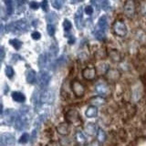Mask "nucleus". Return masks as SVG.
<instances>
[{"label": "nucleus", "instance_id": "1", "mask_svg": "<svg viewBox=\"0 0 146 146\" xmlns=\"http://www.w3.org/2000/svg\"><path fill=\"white\" fill-rule=\"evenodd\" d=\"M108 29V17L106 16H102L98 21L97 27L95 29V36L99 40H102L105 38V33Z\"/></svg>", "mask_w": 146, "mask_h": 146}, {"label": "nucleus", "instance_id": "2", "mask_svg": "<svg viewBox=\"0 0 146 146\" xmlns=\"http://www.w3.org/2000/svg\"><path fill=\"white\" fill-rule=\"evenodd\" d=\"M27 112H29L27 110H25V111H21L20 114L17 117V119H16V124H15L17 130H19V131L25 130L26 128H27V126H29L31 117H30V115Z\"/></svg>", "mask_w": 146, "mask_h": 146}, {"label": "nucleus", "instance_id": "3", "mask_svg": "<svg viewBox=\"0 0 146 146\" xmlns=\"http://www.w3.org/2000/svg\"><path fill=\"white\" fill-rule=\"evenodd\" d=\"M7 29L14 33H24V32L29 30V24L26 20H18L13 22L7 26Z\"/></svg>", "mask_w": 146, "mask_h": 146}, {"label": "nucleus", "instance_id": "4", "mask_svg": "<svg viewBox=\"0 0 146 146\" xmlns=\"http://www.w3.org/2000/svg\"><path fill=\"white\" fill-rule=\"evenodd\" d=\"M112 30H113V33L115 34L118 36H125L127 35V27L126 25L121 20H116L115 22L113 23L112 25Z\"/></svg>", "mask_w": 146, "mask_h": 146}, {"label": "nucleus", "instance_id": "5", "mask_svg": "<svg viewBox=\"0 0 146 146\" xmlns=\"http://www.w3.org/2000/svg\"><path fill=\"white\" fill-rule=\"evenodd\" d=\"M66 121L73 125H80L81 123L80 116L76 110H70V111L66 113Z\"/></svg>", "mask_w": 146, "mask_h": 146}, {"label": "nucleus", "instance_id": "6", "mask_svg": "<svg viewBox=\"0 0 146 146\" xmlns=\"http://www.w3.org/2000/svg\"><path fill=\"white\" fill-rule=\"evenodd\" d=\"M71 90L73 91V93H74L77 97H82V96L84 95L85 93V87L84 85L80 82L79 80H72L71 81Z\"/></svg>", "mask_w": 146, "mask_h": 146}, {"label": "nucleus", "instance_id": "7", "mask_svg": "<svg viewBox=\"0 0 146 146\" xmlns=\"http://www.w3.org/2000/svg\"><path fill=\"white\" fill-rule=\"evenodd\" d=\"M96 92L100 96H108L111 93V89L106 82H98L95 86Z\"/></svg>", "mask_w": 146, "mask_h": 146}, {"label": "nucleus", "instance_id": "8", "mask_svg": "<svg viewBox=\"0 0 146 146\" xmlns=\"http://www.w3.org/2000/svg\"><path fill=\"white\" fill-rule=\"evenodd\" d=\"M123 10L128 17H133L135 14V4L133 0H127L124 4V7H123Z\"/></svg>", "mask_w": 146, "mask_h": 146}, {"label": "nucleus", "instance_id": "9", "mask_svg": "<svg viewBox=\"0 0 146 146\" xmlns=\"http://www.w3.org/2000/svg\"><path fill=\"white\" fill-rule=\"evenodd\" d=\"M49 80H50V75L48 74V72L46 71H41L39 73V76H38V86L40 88H46L48 83H49Z\"/></svg>", "mask_w": 146, "mask_h": 146}, {"label": "nucleus", "instance_id": "10", "mask_svg": "<svg viewBox=\"0 0 146 146\" xmlns=\"http://www.w3.org/2000/svg\"><path fill=\"white\" fill-rule=\"evenodd\" d=\"M105 75H106V79L109 81L115 82L121 78V72L118 70H116V68H109V70L106 71Z\"/></svg>", "mask_w": 146, "mask_h": 146}, {"label": "nucleus", "instance_id": "11", "mask_svg": "<svg viewBox=\"0 0 146 146\" xmlns=\"http://www.w3.org/2000/svg\"><path fill=\"white\" fill-rule=\"evenodd\" d=\"M40 102L42 103H52L54 100V93L52 90H44L39 95Z\"/></svg>", "mask_w": 146, "mask_h": 146}, {"label": "nucleus", "instance_id": "12", "mask_svg": "<svg viewBox=\"0 0 146 146\" xmlns=\"http://www.w3.org/2000/svg\"><path fill=\"white\" fill-rule=\"evenodd\" d=\"M96 73H97L96 68L92 66H90V67L85 68L83 70V71H82V76H83V78L87 80H92L95 79Z\"/></svg>", "mask_w": 146, "mask_h": 146}, {"label": "nucleus", "instance_id": "13", "mask_svg": "<svg viewBox=\"0 0 146 146\" xmlns=\"http://www.w3.org/2000/svg\"><path fill=\"white\" fill-rule=\"evenodd\" d=\"M82 14H83V9H82V7H80L75 15V23L79 29H81L83 27V22H82L83 21V15Z\"/></svg>", "mask_w": 146, "mask_h": 146}, {"label": "nucleus", "instance_id": "14", "mask_svg": "<svg viewBox=\"0 0 146 146\" xmlns=\"http://www.w3.org/2000/svg\"><path fill=\"white\" fill-rule=\"evenodd\" d=\"M70 125H68V122L59 123L57 126V131L60 135H63V136L68 135L70 133Z\"/></svg>", "mask_w": 146, "mask_h": 146}, {"label": "nucleus", "instance_id": "15", "mask_svg": "<svg viewBox=\"0 0 146 146\" xmlns=\"http://www.w3.org/2000/svg\"><path fill=\"white\" fill-rule=\"evenodd\" d=\"M0 141H1V143L4 145H13L15 143V138L14 136L10 133H4L1 135V138H0Z\"/></svg>", "mask_w": 146, "mask_h": 146}, {"label": "nucleus", "instance_id": "16", "mask_svg": "<svg viewBox=\"0 0 146 146\" xmlns=\"http://www.w3.org/2000/svg\"><path fill=\"white\" fill-rule=\"evenodd\" d=\"M91 3L99 8H102L103 10H109L111 7L109 0H91Z\"/></svg>", "mask_w": 146, "mask_h": 146}, {"label": "nucleus", "instance_id": "17", "mask_svg": "<svg viewBox=\"0 0 146 146\" xmlns=\"http://www.w3.org/2000/svg\"><path fill=\"white\" fill-rule=\"evenodd\" d=\"M109 57L114 62H120L121 60V55L116 49H111L109 51Z\"/></svg>", "mask_w": 146, "mask_h": 146}, {"label": "nucleus", "instance_id": "18", "mask_svg": "<svg viewBox=\"0 0 146 146\" xmlns=\"http://www.w3.org/2000/svg\"><path fill=\"white\" fill-rule=\"evenodd\" d=\"M98 114V110L97 107L94 106V105H91V106L88 107L86 111V116L88 118H95Z\"/></svg>", "mask_w": 146, "mask_h": 146}, {"label": "nucleus", "instance_id": "19", "mask_svg": "<svg viewBox=\"0 0 146 146\" xmlns=\"http://www.w3.org/2000/svg\"><path fill=\"white\" fill-rule=\"evenodd\" d=\"M27 81L30 84H33L36 81V75L33 70H29L27 72Z\"/></svg>", "mask_w": 146, "mask_h": 146}, {"label": "nucleus", "instance_id": "20", "mask_svg": "<svg viewBox=\"0 0 146 146\" xmlns=\"http://www.w3.org/2000/svg\"><path fill=\"white\" fill-rule=\"evenodd\" d=\"M11 96L13 100L17 102H24L26 100L25 95H23L21 92H18V91H14V92H12Z\"/></svg>", "mask_w": 146, "mask_h": 146}, {"label": "nucleus", "instance_id": "21", "mask_svg": "<svg viewBox=\"0 0 146 146\" xmlns=\"http://www.w3.org/2000/svg\"><path fill=\"white\" fill-rule=\"evenodd\" d=\"M75 139L77 141V143L79 144H84L86 143V137L83 134V132H81L80 131H78L75 134Z\"/></svg>", "mask_w": 146, "mask_h": 146}, {"label": "nucleus", "instance_id": "22", "mask_svg": "<svg viewBox=\"0 0 146 146\" xmlns=\"http://www.w3.org/2000/svg\"><path fill=\"white\" fill-rule=\"evenodd\" d=\"M85 131L89 135H94L96 132V126L94 123H88L85 127Z\"/></svg>", "mask_w": 146, "mask_h": 146}, {"label": "nucleus", "instance_id": "23", "mask_svg": "<svg viewBox=\"0 0 146 146\" xmlns=\"http://www.w3.org/2000/svg\"><path fill=\"white\" fill-rule=\"evenodd\" d=\"M48 58L47 57V55H46V54L41 55V56L39 57V60H38L39 68H44L46 66L48 65Z\"/></svg>", "mask_w": 146, "mask_h": 146}, {"label": "nucleus", "instance_id": "24", "mask_svg": "<svg viewBox=\"0 0 146 146\" xmlns=\"http://www.w3.org/2000/svg\"><path fill=\"white\" fill-rule=\"evenodd\" d=\"M5 4L7 7V16H11L13 14L14 8H13V1L12 0H5Z\"/></svg>", "mask_w": 146, "mask_h": 146}, {"label": "nucleus", "instance_id": "25", "mask_svg": "<svg viewBox=\"0 0 146 146\" xmlns=\"http://www.w3.org/2000/svg\"><path fill=\"white\" fill-rule=\"evenodd\" d=\"M90 102L92 103L94 106H98V105H102L105 102V100L102 97H100V96H98V97H94L91 99Z\"/></svg>", "mask_w": 146, "mask_h": 146}, {"label": "nucleus", "instance_id": "26", "mask_svg": "<svg viewBox=\"0 0 146 146\" xmlns=\"http://www.w3.org/2000/svg\"><path fill=\"white\" fill-rule=\"evenodd\" d=\"M97 139L100 143H103L106 140V133L102 129H98L97 131Z\"/></svg>", "mask_w": 146, "mask_h": 146}, {"label": "nucleus", "instance_id": "27", "mask_svg": "<svg viewBox=\"0 0 146 146\" xmlns=\"http://www.w3.org/2000/svg\"><path fill=\"white\" fill-rule=\"evenodd\" d=\"M9 43H10L16 49H19V48H21V46H22V42H21V41H20V40H18V39H17V38L9 40Z\"/></svg>", "mask_w": 146, "mask_h": 146}, {"label": "nucleus", "instance_id": "28", "mask_svg": "<svg viewBox=\"0 0 146 146\" xmlns=\"http://www.w3.org/2000/svg\"><path fill=\"white\" fill-rule=\"evenodd\" d=\"M108 70H109L108 64H100L98 67V71L100 72V74H105Z\"/></svg>", "mask_w": 146, "mask_h": 146}, {"label": "nucleus", "instance_id": "29", "mask_svg": "<svg viewBox=\"0 0 146 146\" xmlns=\"http://www.w3.org/2000/svg\"><path fill=\"white\" fill-rule=\"evenodd\" d=\"M64 4V0H53L52 1V5L55 8L57 9H60Z\"/></svg>", "mask_w": 146, "mask_h": 146}, {"label": "nucleus", "instance_id": "30", "mask_svg": "<svg viewBox=\"0 0 146 146\" xmlns=\"http://www.w3.org/2000/svg\"><path fill=\"white\" fill-rule=\"evenodd\" d=\"M29 133H27V132H24L22 135H21V137L19 138V143H27V141H29Z\"/></svg>", "mask_w": 146, "mask_h": 146}, {"label": "nucleus", "instance_id": "31", "mask_svg": "<svg viewBox=\"0 0 146 146\" xmlns=\"http://www.w3.org/2000/svg\"><path fill=\"white\" fill-rule=\"evenodd\" d=\"M71 27H72V25H71V23L70 21H68V19H65L63 22V29L65 31H70L71 29Z\"/></svg>", "mask_w": 146, "mask_h": 146}, {"label": "nucleus", "instance_id": "32", "mask_svg": "<svg viewBox=\"0 0 146 146\" xmlns=\"http://www.w3.org/2000/svg\"><path fill=\"white\" fill-rule=\"evenodd\" d=\"M6 75L9 78V79H12L14 76V70L13 68L10 66H7L6 68Z\"/></svg>", "mask_w": 146, "mask_h": 146}, {"label": "nucleus", "instance_id": "33", "mask_svg": "<svg viewBox=\"0 0 146 146\" xmlns=\"http://www.w3.org/2000/svg\"><path fill=\"white\" fill-rule=\"evenodd\" d=\"M47 30H48V33L49 36H54L55 34V31H56V29H55V27L51 24H48V27H47Z\"/></svg>", "mask_w": 146, "mask_h": 146}, {"label": "nucleus", "instance_id": "34", "mask_svg": "<svg viewBox=\"0 0 146 146\" xmlns=\"http://www.w3.org/2000/svg\"><path fill=\"white\" fill-rule=\"evenodd\" d=\"M50 51H51L52 55L53 56H55V55H57L58 51V46L57 45V43H53L51 45V47H50Z\"/></svg>", "mask_w": 146, "mask_h": 146}, {"label": "nucleus", "instance_id": "35", "mask_svg": "<svg viewBox=\"0 0 146 146\" xmlns=\"http://www.w3.org/2000/svg\"><path fill=\"white\" fill-rule=\"evenodd\" d=\"M41 8H42L44 11H48V0H43V1L41 2Z\"/></svg>", "mask_w": 146, "mask_h": 146}, {"label": "nucleus", "instance_id": "36", "mask_svg": "<svg viewBox=\"0 0 146 146\" xmlns=\"http://www.w3.org/2000/svg\"><path fill=\"white\" fill-rule=\"evenodd\" d=\"M85 13L87 14V15H92V13H93V7H91V6H88V7H85Z\"/></svg>", "mask_w": 146, "mask_h": 146}, {"label": "nucleus", "instance_id": "37", "mask_svg": "<svg viewBox=\"0 0 146 146\" xmlns=\"http://www.w3.org/2000/svg\"><path fill=\"white\" fill-rule=\"evenodd\" d=\"M31 36H32V38H33V39H35V40H38V39L40 38L41 35H40L39 32L35 31V32H33V33H32Z\"/></svg>", "mask_w": 146, "mask_h": 146}, {"label": "nucleus", "instance_id": "38", "mask_svg": "<svg viewBox=\"0 0 146 146\" xmlns=\"http://www.w3.org/2000/svg\"><path fill=\"white\" fill-rule=\"evenodd\" d=\"M29 7H30V8L31 9H34V10H36L38 7H39V5H38V3H36V2H31L30 4H29Z\"/></svg>", "mask_w": 146, "mask_h": 146}, {"label": "nucleus", "instance_id": "39", "mask_svg": "<svg viewBox=\"0 0 146 146\" xmlns=\"http://www.w3.org/2000/svg\"><path fill=\"white\" fill-rule=\"evenodd\" d=\"M5 56H6V51H5V48H0V61H2L5 58Z\"/></svg>", "mask_w": 146, "mask_h": 146}, {"label": "nucleus", "instance_id": "40", "mask_svg": "<svg viewBox=\"0 0 146 146\" xmlns=\"http://www.w3.org/2000/svg\"><path fill=\"white\" fill-rule=\"evenodd\" d=\"M5 29V25L3 24V21H0V33H2Z\"/></svg>", "mask_w": 146, "mask_h": 146}, {"label": "nucleus", "instance_id": "41", "mask_svg": "<svg viewBox=\"0 0 146 146\" xmlns=\"http://www.w3.org/2000/svg\"><path fill=\"white\" fill-rule=\"evenodd\" d=\"M36 137V131H33V132H32V140L35 141Z\"/></svg>", "mask_w": 146, "mask_h": 146}, {"label": "nucleus", "instance_id": "42", "mask_svg": "<svg viewBox=\"0 0 146 146\" xmlns=\"http://www.w3.org/2000/svg\"><path fill=\"white\" fill-rule=\"evenodd\" d=\"M74 41H75L74 38H71V39H70V38L68 39V43H70V44H72V43H74Z\"/></svg>", "mask_w": 146, "mask_h": 146}, {"label": "nucleus", "instance_id": "43", "mask_svg": "<svg viewBox=\"0 0 146 146\" xmlns=\"http://www.w3.org/2000/svg\"><path fill=\"white\" fill-rule=\"evenodd\" d=\"M2 110H3V107H2V103H1V98H0V113H2Z\"/></svg>", "mask_w": 146, "mask_h": 146}, {"label": "nucleus", "instance_id": "44", "mask_svg": "<svg viewBox=\"0 0 146 146\" xmlns=\"http://www.w3.org/2000/svg\"><path fill=\"white\" fill-rule=\"evenodd\" d=\"M73 3H76V2H80V1H82V0H71Z\"/></svg>", "mask_w": 146, "mask_h": 146}, {"label": "nucleus", "instance_id": "45", "mask_svg": "<svg viewBox=\"0 0 146 146\" xmlns=\"http://www.w3.org/2000/svg\"><path fill=\"white\" fill-rule=\"evenodd\" d=\"M143 80L146 82V72H145V74H144V76H143Z\"/></svg>", "mask_w": 146, "mask_h": 146}]
</instances>
